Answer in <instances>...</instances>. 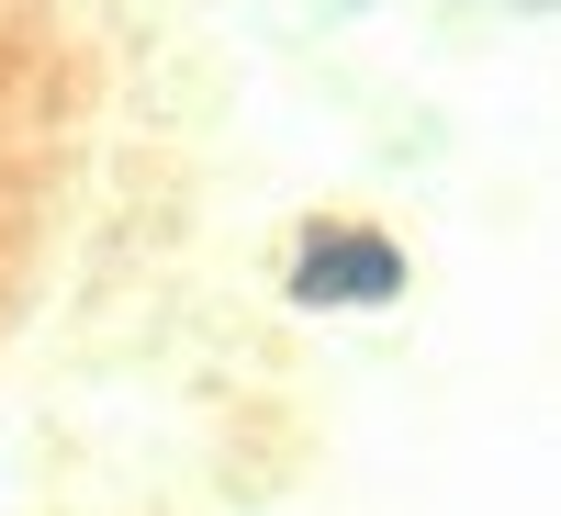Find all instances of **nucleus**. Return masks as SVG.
<instances>
[{
  "mask_svg": "<svg viewBox=\"0 0 561 516\" xmlns=\"http://www.w3.org/2000/svg\"><path fill=\"white\" fill-rule=\"evenodd\" d=\"M404 293V248L370 225H314L293 259V303L304 314H348V303H393Z\"/></svg>",
  "mask_w": 561,
  "mask_h": 516,
  "instance_id": "nucleus-1",
  "label": "nucleus"
}]
</instances>
